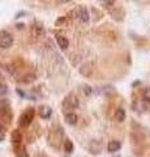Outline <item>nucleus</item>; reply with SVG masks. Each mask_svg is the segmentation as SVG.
<instances>
[{
    "label": "nucleus",
    "mask_w": 150,
    "mask_h": 157,
    "mask_svg": "<svg viewBox=\"0 0 150 157\" xmlns=\"http://www.w3.org/2000/svg\"><path fill=\"white\" fill-rule=\"evenodd\" d=\"M34 114H35L34 109H27L26 111H24L20 117V119H18V124L21 127H27L33 122V119H34Z\"/></svg>",
    "instance_id": "nucleus-1"
},
{
    "label": "nucleus",
    "mask_w": 150,
    "mask_h": 157,
    "mask_svg": "<svg viewBox=\"0 0 150 157\" xmlns=\"http://www.w3.org/2000/svg\"><path fill=\"white\" fill-rule=\"evenodd\" d=\"M13 45V36L7 30H0V47L2 48H9Z\"/></svg>",
    "instance_id": "nucleus-2"
},
{
    "label": "nucleus",
    "mask_w": 150,
    "mask_h": 157,
    "mask_svg": "<svg viewBox=\"0 0 150 157\" xmlns=\"http://www.w3.org/2000/svg\"><path fill=\"white\" fill-rule=\"evenodd\" d=\"M75 16L82 24H86L89 21V13H88V11H86L85 7H77L76 11H75Z\"/></svg>",
    "instance_id": "nucleus-3"
},
{
    "label": "nucleus",
    "mask_w": 150,
    "mask_h": 157,
    "mask_svg": "<svg viewBox=\"0 0 150 157\" xmlns=\"http://www.w3.org/2000/svg\"><path fill=\"white\" fill-rule=\"evenodd\" d=\"M79 106V101H77V98L75 96H68L63 102V107H64L65 110H68V113H72L71 110L76 109V107Z\"/></svg>",
    "instance_id": "nucleus-4"
},
{
    "label": "nucleus",
    "mask_w": 150,
    "mask_h": 157,
    "mask_svg": "<svg viewBox=\"0 0 150 157\" xmlns=\"http://www.w3.org/2000/svg\"><path fill=\"white\" fill-rule=\"evenodd\" d=\"M52 115V109L50 106H47V105H43L39 107V117L43 118V119H48Z\"/></svg>",
    "instance_id": "nucleus-5"
},
{
    "label": "nucleus",
    "mask_w": 150,
    "mask_h": 157,
    "mask_svg": "<svg viewBox=\"0 0 150 157\" xmlns=\"http://www.w3.org/2000/svg\"><path fill=\"white\" fill-rule=\"evenodd\" d=\"M120 148H122V144H120V141H118V140H111L107 145V151L110 153H115V152H118Z\"/></svg>",
    "instance_id": "nucleus-6"
},
{
    "label": "nucleus",
    "mask_w": 150,
    "mask_h": 157,
    "mask_svg": "<svg viewBox=\"0 0 150 157\" xmlns=\"http://www.w3.org/2000/svg\"><path fill=\"white\" fill-rule=\"evenodd\" d=\"M56 42H57V45H59V47L61 48V50H67L68 46H69V41L65 37H63V36H57L56 37Z\"/></svg>",
    "instance_id": "nucleus-7"
},
{
    "label": "nucleus",
    "mask_w": 150,
    "mask_h": 157,
    "mask_svg": "<svg viewBox=\"0 0 150 157\" xmlns=\"http://www.w3.org/2000/svg\"><path fill=\"white\" fill-rule=\"evenodd\" d=\"M77 119H79V118H77L75 113H67L65 114V122L71 126H75L77 123Z\"/></svg>",
    "instance_id": "nucleus-8"
},
{
    "label": "nucleus",
    "mask_w": 150,
    "mask_h": 157,
    "mask_svg": "<svg viewBox=\"0 0 150 157\" xmlns=\"http://www.w3.org/2000/svg\"><path fill=\"white\" fill-rule=\"evenodd\" d=\"M125 117H127L125 110L122 109V107H119V109L116 110V113H115V119L118 122H123V121H125Z\"/></svg>",
    "instance_id": "nucleus-9"
},
{
    "label": "nucleus",
    "mask_w": 150,
    "mask_h": 157,
    "mask_svg": "<svg viewBox=\"0 0 150 157\" xmlns=\"http://www.w3.org/2000/svg\"><path fill=\"white\" fill-rule=\"evenodd\" d=\"M12 141L13 143H20L21 141V134H20V131L18 130H14L12 132Z\"/></svg>",
    "instance_id": "nucleus-10"
},
{
    "label": "nucleus",
    "mask_w": 150,
    "mask_h": 157,
    "mask_svg": "<svg viewBox=\"0 0 150 157\" xmlns=\"http://www.w3.org/2000/svg\"><path fill=\"white\" fill-rule=\"evenodd\" d=\"M64 149H65V152L71 153V152L73 151V143H72L71 140H67V141H65V144H64Z\"/></svg>",
    "instance_id": "nucleus-11"
},
{
    "label": "nucleus",
    "mask_w": 150,
    "mask_h": 157,
    "mask_svg": "<svg viewBox=\"0 0 150 157\" xmlns=\"http://www.w3.org/2000/svg\"><path fill=\"white\" fill-rule=\"evenodd\" d=\"M144 98H145V101L150 102V86L144 90Z\"/></svg>",
    "instance_id": "nucleus-12"
},
{
    "label": "nucleus",
    "mask_w": 150,
    "mask_h": 157,
    "mask_svg": "<svg viewBox=\"0 0 150 157\" xmlns=\"http://www.w3.org/2000/svg\"><path fill=\"white\" fill-rule=\"evenodd\" d=\"M5 93H7V86L3 85V84H0V96L5 94Z\"/></svg>",
    "instance_id": "nucleus-13"
},
{
    "label": "nucleus",
    "mask_w": 150,
    "mask_h": 157,
    "mask_svg": "<svg viewBox=\"0 0 150 157\" xmlns=\"http://www.w3.org/2000/svg\"><path fill=\"white\" fill-rule=\"evenodd\" d=\"M0 134H2V126H0Z\"/></svg>",
    "instance_id": "nucleus-14"
}]
</instances>
